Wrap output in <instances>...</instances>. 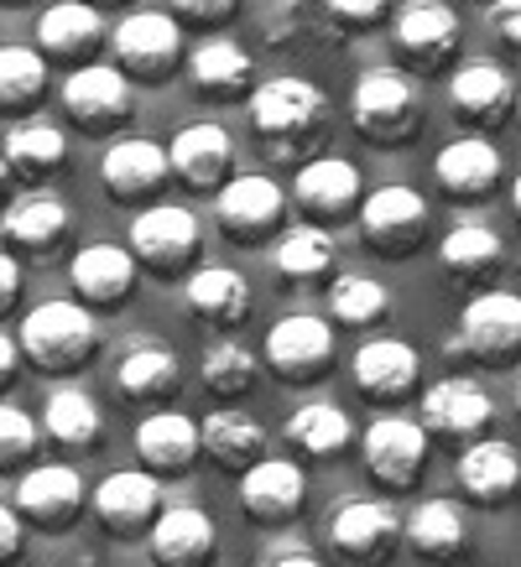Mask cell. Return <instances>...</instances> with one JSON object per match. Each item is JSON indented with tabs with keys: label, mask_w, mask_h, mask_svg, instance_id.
I'll use <instances>...</instances> for the list:
<instances>
[{
	"label": "cell",
	"mask_w": 521,
	"mask_h": 567,
	"mask_svg": "<svg viewBox=\"0 0 521 567\" xmlns=\"http://www.w3.org/2000/svg\"><path fill=\"white\" fill-rule=\"evenodd\" d=\"M0 229H6V240L21 245V250H52V245L63 240V229H69V208L58 193H17L11 208L0 214Z\"/></svg>",
	"instance_id": "f546056e"
},
{
	"label": "cell",
	"mask_w": 521,
	"mask_h": 567,
	"mask_svg": "<svg viewBox=\"0 0 521 567\" xmlns=\"http://www.w3.org/2000/svg\"><path fill=\"white\" fill-rule=\"evenodd\" d=\"M73 276V292H79V302H89V308H121L125 297L136 292V256L125 250V245H84L79 256H73L69 266Z\"/></svg>",
	"instance_id": "d6986e66"
},
{
	"label": "cell",
	"mask_w": 521,
	"mask_h": 567,
	"mask_svg": "<svg viewBox=\"0 0 521 567\" xmlns=\"http://www.w3.org/2000/svg\"><path fill=\"white\" fill-rule=\"evenodd\" d=\"M0 6H27V0H0Z\"/></svg>",
	"instance_id": "11a10c76"
},
{
	"label": "cell",
	"mask_w": 521,
	"mask_h": 567,
	"mask_svg": "<svg viewBox=\"0 0 521 567\" xmlns=\"http://www.w3.org/2000/svg\"><path fill=\"white\" fill-rule=\"evenodd\" d=\"M433 177L449 198H486L501 183V152L486 136H459L433 156Z\"/></svg>",
	"instance_id": "83f0119b"
},
{
	"label": "cell",
	"mask_w": 521,
	"mask_h": 567,
	"mask_svg": "<svg viewBox=\"0 0 521 567\" xmlns=\"http://www.w3.org/2000/svg\"><path fill=\"white\" fill-rule=\"evenodd\" d=\"M17 297H21V266L6 256V250H0V312L11 308Z\"/></svg>",
	"instance_id": "c3c4849f"
},
{
	"label": "cell",
	"mask_w": 521,
	"mask_h": 567,
	"mask_svg": "<svg viewBox=\"0 0 521 567\" xmlns=\"http://www.w3.org/2000/svg\"><path fill=\"white\" fill-rule=\"evenodd\" d=\"M453 354H469L480 364H511L521 354V297L517 292H480L469 297L459 318Z\"/></svg>",
	"instance_id": "52a82bcc"
},
{
	"label": "cell",
	"mask_w": 521,
	"mask_h": 567,
	"mask_svg": "<svg viewBox=\"0 0 521 567\" xmlns=\"http://www.w3.org/2000/svg\"><path fill=\"white\" fill-rule=\"evenodd\" d=\"M272 567H324L318 557H308V551H287V557H277Z\"/></svg>",
	"instance_id": "f907efd6"
},
{
	"label": "cell",
	"mask_w": 521,
	"mask_h": 567,
	"mask_svg": "<svg viewBox=\"0 0 521 567\" xmlns=\"http://www.w3.org/2000/svg\"><path fill=\"white\" fill-rule=\"evenodd\" d=\"M449 104L464 125H496L517 110V84L501 63H464L449 79Z\"/></svg>",
	"instance_id": "7402d4cb"
},
{
	"label": "cell",
	"mask_w": 521,
	"mask_h": 567,
	"mask_svg": "<svg viewBox=\"0 0 521 567\" xmlns=\"http://www.w3.org/2000/svg\"><path fill=\"white\" fill-rule=\"evenodd\" d=\"M17 364H21V344L11 339V333H0V391L17 380Z\"/></svg>",
	"instance_id": "681fc988"
},
{
	"label": "cell",
	"mask_w": 521,
	"mask_h": 567,
	"mask_svg": "<svg viewBox=\"0 0 521 567\" xmlns=\"http://www.w3.org/2000/svg\"><path fill=\"white\" fill-rule=\"evenodd\" d=\"M48 94V58L37 48H0V110L21 115Z\"/></svg>",
	"instance_id": "f35d334b"
},
{
	"label": "cell",
	"mask_w": 521,
	"mask_h": 567,
	"mask_svg": "<svg viewBox=\"0 0 521 567\" xmlns=\"http://www.w3.org/2000/svg\"><path fill=\"white\" fill-rule=\"evenodd\" d=\"M511 115H517V125H521V89H517V110H511Z\"/></svg>",
	"instance_id": "db71d44e"
},
{
	"label": "cell",
	"mask_w": 521,
	"mask_h": 567,
	"mask_svg": "<svg viewBox=\"0 0 521 567\" xmlns=\"http://www.w3.org/2000/svg\"><path fill=\"white\" fill-rule=\"evenodd\" d=\"M428 229H433V208L417 188L391 183V188H376L360 198V235L376 256L386 260L412 256L417 245L428 240Z\"/></svg>",
	"instance_id": "3957f363"
},
{
	"label": "cell",
	"mask_w": 521,
	"mask_h": 567,
	"mask_svg": "<svg viewBox=\"0 0 521 567\" xmlns=\"http://www.w3.org/2000/svg\"><path fill=\"white\" fill-rule=\"evenodd\" d=\"M511 208H517V219H521V177L511 183Z\"/></svg>",
	"instance_id": "f5cc1de1"
},
{
	"label": "cell",
	"mask_w": 521,
	"mask_h": 567,
	"mask_svg": "<svg viewBox=\"0 0 521 567\" xmlns=\"http://www.w3.org/2000/svg\"><path fill=\"white\" fill-rule=\"evenodd\" d=\"M104 42V17L94 0H58L42 11L37 21V52L42 58H63V63H79Z\"/></svg>",
	"instance_id": "d4e9b609"
},
{
	"label": "cell",
	"mask_w": 521,
	"mask_h": 567,
	"mask_svg": "<svg viewBox=\"0 0 521 567\" xmlns=\"http://www.w3.org/2000/svg\"><path fill=\"white\" fill-rule=\"evenodd\" d=\"M84 511V480L73 474L69 464H42L27 468L17 484V516L42 526V532H58L69 526L73 516Z\"/></svg>",
	"instance_id": "2e32d148"
},
{
	"label": "cell",
	"mask_w": 521,
	"mask_h": 567,
	"mask_svg": "<svg viewBox=\"0 0 521 567\" xmlns=\"http://www.w3.org/2000/svg\"><path fill=\"white\" fill-rule=\"evenodd\" d=\"M334 551L355 567H381L401 542V520L386 499H349L329 526Z\"/></svg>",
	"instance_id": "4fadbf2b"
},
{
	"label": "cell",
	"mask_w": 521,
	"mask_h": 567,
	"mask_svg": "<svg viewBox=\"0 0 521 567\" xmlns=\"http://www.w3.org/2000/svg\"><path fill=\"white\" fill-rule=\"evenodd\" d=\"M21 360H32L37 370H52V375H69L94 354L100 333H94V318L84 312V302H42L21 318Z\"/></svg>",
	"instance_id": "7a4b0ae2"
},
{
	"label": "cell",
	"mask_w": 521,
	"mask_h": 567,
	"mask_svg": "<svg viewBox=\"0 0 521 567\" xmlns=\"http://www.w3.org/2000/svg\"><path fill=\"white\" fill-rule=\"evenodd\" d=\"M349 375H355V391L365 401L391 406L401 395H412V385H417V349L401 344V339H370V344L355 349Z\"/></svg>",
	"instance_id": "ffe728a7"
},
{
	"label": "cell",
	"mask_w": 521,
	"mask_h": 567,
	"mask_svg": "<svg viewBox=\"0 0 521 567\" xmlns=\"http://www.w3.org/2000/svg\"><path fill=\"white\" fill-rule=\"evenodd\" d=\"M219 547V532L204 511L193 505H167L152 520V557L156 567H204Z\"/></svg>",
	"instance_id": "44dd1931"
},
{
	"label": "cell",
	"mask_w": 521,
	"mask_h": 567,
	"mask_svg": "<svg viewBox=\"0 0 521 567\" xmlns=\"http://www.w3.org/2000/svg\"><path fill=\"white\" fill-rule=\"evenodd\" d=\"M110 48H115V69L121 73L162 79L183 58V32H177V17H167V11H136L110 32Z\"/></svg>",
	"instance_id": "30bf717a"
},
{
	"label": "cell",
	"mask_w": 521,
	"mask_h": 567,
	"mask_svg": "<svg viewBox=\"0 0 521 567\" xmlns=\"http://www.w3.org/2000/svg\"><path fill=\"white\" fill-rule=\"evenodd\" d=\"M287 443L297 453H308V458H334V453H345L355 443V427L334 401H308V406H297L287 416Z\"/></svg>",
	"instance_id": "e575fe53"
},
{
	"label": "cell",
	"mask_w": 521,
	"mask_h": 567,
	"mask_svg": "<svg viewBox=\"0 0 521 567\" xmlns=\"http://www.w3.org/2000/svg\"><path fill=\"white\" fill-rule=\"evenodd\" d=\"M324 115H329L324 89L308 84V79H297V73H277V79H266V84L251 89V121H256L260 136H272V141L313 136Z\"/></svg>",
	"instance_id": "8992f818"
},
{
	"label": "cell",
	"mask_w": 521,
	"mask_h": 567,
	"mask_svg": "<svg viewBox=\"0 0 521 567\" xmlns=\"http://www.w3.org/2000/svg\"><path fill=\"white\" fill-rule=\"evenodd\" d=\"M407 542L428 563H459L469 551V520L453 499H422L407 516Z\"/></svg>",
	"instance_id": "f1b7e54d"
},
{
	"label": "cell",
	"mask_w": 521,
	"mask_h": 567,
	"mask_svg": "<svg viewBox=\"0 0 521 567\" xmlns=\"http://www.w3.org/2000/svg\"><path fill=\"white\" fill-rule=\"evenodd\" d=\"M260 360L272 364L287 385H308L334 364V323L318 318V312H287L272 323L266 344H260Z\"/></svg>",
	"instance_id": "277c9868"
},
{
	"label": "cell",
	"mask_w": 521,
	"mask_h": 567,
	"mask_svg": "<svg viewBox=\"0 0 521 567\" xmlns=\"http://www.w3.org/2000/svg\"><path fill=\"white\" fill-rule=\"evenodd\" d=\"M490 416H496V401L480 380L469 375H453V380H438L433 391L422 395V427L428 437H453V443H474L480 432L490 427Z\"/></svg>",
	"instance_id": "7c38bea8"
},
{
	"label": "cell",
	"mask_w": 521,
	"mask_h": 567,
	"mask_svg": "<svg viewBox=\"0 0 521 567\" xmlns=\"http://www.w3.org/2000/svg\"><path fill=\"white\" fill-rule=\"evenodd\" d=\"M42 427H48L52 443L63 447H89L100 437V406H94V395H84L79 385H63V391L48 395V406H42Z\"/></svg>",
	"instance_id": "74e56055"
},
{
	"label": "cell",
	"mask_w": 521,
	"mask_h": 567,
	"mask_svg": "<svg viewBox=\"0 0 521 567\" xmlns=\"http://www.w3.org/2000/svg\"><path fill=\"white\" fill-rule=\"evenodd\" d=\"M293 198L303 204L308 219H345L349 208H360V167L345 156H313L308 167H297Z\"/></svg>",
	"instance_id": "ac0fdd59"
},
{
	"label": "cell",
	"mask_w": 521,
	"mask_h": 567,
	"mask_svg": "<svg viewBox=\"0 0 521 567\" xmlns=\"http://www.w3.org/2000/svg\"><path fill=\"white\" fill-rule=\"evenodd\" d=\"M459 42H464V27L453 17V6H443V0H417L391 27V48L417 73L449 69L453 58H459Z\"/></svg>",
	"instance_id": "ba28073f"
},
{
	"label": "cell",
	"mask_w": 521,
	"mask_h": 567,
	"mask_svg": "<svg viewBox=\"0 0 521 567\" xmlns=\"http://www.w3.org/2000/svg\"><path fill=\"white\" fill-rule=\"evenodd\" d=\"M355 131L376 146H401L422 125V84L401 69H365L355 94H349Z\"/></svg>",
	"instance_id": "6da1fadb"
},
{
	"label": "cell",
	"mask_w": 521,
	"mask_h": 567,
	"mask_svg": "<svg viewBox=\"0 0 521 567\" xmlns=\"http://www.w3.org/2000/svg\"><path fill=\"white\" fill-rule=\"evenodd\" d=\"M272 266H277L287 281H324L334 271V235L324 224H297L277 240L272 250Z\"/></svg>",
	"instance_id": "8d00e7d4"
},
{
	"label": "cell",
	"mask_w": 521,
	"mask_h": 567,
	"mask_svg": "<svg viewBox=\"0 0 521 567\" xmlns=\"http://www.w3.org/2000/svg\"><path fill=\"white\" fill-rule=\"evenodd\" d=\"M329 6V17L349 32H360V27H376V21L391 11V0H324Z\"/></svg>",
	"instance_id": "ee69618b"
},
{
	"label": "cell",
	"mask_w": 521,
	"mask_h": 567,
	"mask_svg": "<svg viewBox=\"0 0 521 567\" xmlns=\"http://www.w3.org/2000/svg\"><path fill=\"white\" fill-rule=\"evenodd\" d=\"M308 499V474L293 458H256L241 474V511L260 526H282L293 520Z\"/></svg>",
	"instance_id": "9a60e30c"
},
{
	"label": "cell",
	"mask_w": 521,
	"mask_h": 567,
	"mask_svg": "<svg viewBox=\"0 0 521 567\" xmlns=\"http://www.w3.org/2000/svg\"><path fill=\"white\" fill-rule=\"evenodd\" d=\"M177 375H183V364H177L173 349L141 344L131 354H121V364H115V391L131 406H156V401H167L177 391Z\"/></svg>",
	"instance_id": "1f68e13d"
},
{
	"label": "cell",
	"mask_w": 521,
	"mask_h": 567,
	"mask_svg": "<svg viewBox=\"0 0 521 567\" xmlns=\"http://www.w3.org/2000/svg\"><path fill=\"white\" fill-rule=\"evenodd\" d=\"M517 406H521V385H517Z\"/></svg>",
	"instance_id": "9f6ffc18"
},
{
	"label": "cell",
	"mask_w": 521,
	"mask_h": 567,
	"mask_svg": "<svg viewBox=\"0 0 521 567\" xmlns=\"http://www.w3.org/2000/svg\"><path fill=\"white\" fill-rule=\"evenodd\" d=\"M329 312H334V323H345V328H370L391 312V297H386V287L376 276L349 271V276H334Z\"/></svg>",
	"instance_id": "60d3db41"
},
{
	"label": "cell",
	"mask_w": 521,
	"mask_h": 567,
	"mask_svg": "<svg viewBox=\"0 0 521 567\" xmlns=\"http://www.w3.org/2000/svg\"><path fill=\"white\" fill-rule=\"evenodd\" d=\"M63 110L84 125L89 136L115 131L121 121H131L136 94H131V73H121L115 63H84L63 79Z\"/></svg>",
	"instance_id": "9c48e42d"
},
{
	"label": "cell",
	"mask_w": 521,
	"mask_h": 567,
	"mask_svg": "<svg viewBox=\"0 0 521 567\" xmlns=\"http://www.w3.org/2000/svg\"><path fill=\"white\" fill-rule=\"evenodd\" d=\"M167 173H173L167 152H162L156 141H146V136H125V141H115V146L100 156L104 188H110V198H125V204L156 193L162 183H167Z\"/></svg>",
	"instance_id": "603a6c76"
},
{
	"label": "cell",
	"mask_w": 521,
	"mask_h": 567,
	"mask_svg": "<svg viewBox=\"0 0 521 567\" xmlns=\"http://www.w3.org/2000/svg\"><path fill=\"white\" fill-rule=\"evenodd\" d=\"M287 214V193L272 183V177L260 173H245V177H229L219 198H214V219L225 235L235 240H260V235H272Z\"/></svg>",
	"instance_id": "5bb4252c"
},
{
	"label": "cell",
	"mask_w": 521,
	"mask_h": 567,
	"mask_svg": "<svg viewBox=\"0 0 521 567\" xmlns=\"http://www.w3.org/2000/svg\"><path fill=\"white\" fill-rule=\"evenodd\" d=\"M365 474L386 489H412L428 468V427L412 416H376L360 437Z\"/></svg>",
	"instance_id": "5b68a950"
},
{
	"label": "cell",
	"mask_w": 521,
	"mask_h": 567,
	"mask_svg": "<svg viewBox=\"0 0 521 567\" xmlns=\"http://www.w3.org/2000/svg\"><path fill=\"white\" fill-rule=\"evenodd\" d=\"M241 0H173V17L193 21V27H219V21L235 17Z\"/></svg>",
	"instance_id": "f6af8a7d"
},
{
	"label": "cell",
	"mask_w": 521,
	"mask_h": 567,
	"mask_svg": "<svg viewBox=\"0 0 521 567\" xmlns=\"http://www.w3.org/2000/svg\"><path fill=\"white\" fill-rule=\"evenodd\" d=\"M486 17L511 48H521V0H486Z\"/></svg>",
	"instance_id": "bcb514c9"
},
{
	"label": "cell",
	"mask_w": 521,
	"mask_h": 567,
	"mask_svg": "<svg viewBox=\"0 0 521 567\" xmlns=\"http://www.w3.org/2000/svg\"><path fill=\"white\" fill-rule=\"evenodd\" d=\"M453 480L474 505H505L521 489V453L505 437H474L459 453Z\"/></svg>",
	"instance_id": "e0dca14e"
},
{
	"label": "cell",
	"mask_w": 521,
	"mask_h": 567,
	"mask_svg": "<svg viewBox=\"0 0 521 567\" xmlns=\"http://www.w3.org/2000/svg\"><path fill=\"white\" fill-rule=\"evenodd\" d=\"M37 447V422L21 406L0 401V468H17L21 458H32Z\"/></svg>",
	"instance_id": "7bdbcfd3"
},
{
	"label": "cell",
	"mask_w": 521,
	"mask_h": 567,
	"mask_svg": "<svg viewBox=\"0 0 521 567\" xmlns=\"http://www.w3.org/2000/svg\"><path fill=\"white\" fill-rule=\"evenodd\" d=\"M167 162H173V177L188 183V188H219L229 177V162H235V146L219 125L208 121H193L183 125L167 146Z\"/></svg>",
	"instance_id": "cb8c5ba5"
},
{
	"label": "cell",
	"mask_w": 521,
	"mask_h": 567,
	"mask_svg": "<svg viewBox=\"0 0 521 567\" xmlns=\"http://www.w3.org/2000/svg\"><path fill=\"white\" fill-rule=\"evenodd\" d=\"M17 551H21V516L11 505H0V567L11 563Z\"/></svg>",
	"instance_id": "7dc6e473"
},
{
	"label": "cell",
	"mask_w": 521,
	"mask_h": 567,
	"mask_svg": "<svg viewBox=\"0 0 521 567\" xmlns=\"http://www.w3.org/2000/svg\"><path fill=\"white\" fill-rule=\"evenodd\" d=\"M438 260H443V271H449L453 281H464V287H490L505 266V245L490 224L464 219L438 240Z\"/></svg>",
	"instance_id": "484cf974"
},
{
	"label": "cell",
	"mask_w": 521,
	"mask_h": 567,
	"mask_svg": "<svg viewBox=\"0 0 521 567\" xmlns=\"http://www.w3.org/2000/svg\"><path fill=\"white\" fill-rule=\"evenodd\" d=\"M198 447H204L219 468L245 474L256 458H266V427L245 412H214L204 427H198Z\"/></svg>",
	"instance_id": "836d02e7"
},
{
	"label": "cell",
	"mask_w": 521,
	"mask_h": 567,
	"mask_svg": "<svg viewBox=\"0 0 521 567\" xmlns=\"http://www.w3.org/2000/svg\"><path fill=\"white\" fill-rule=\"evenodd\" d=\"M256 370H260V360L241 339H219V344L204 349V385L214 395H225V401L251 391V385H256Z\"/></svg>",
	"instance_id": "b9f144b4"
},
{
	"label": "cell",
	"mask_w": 521,
	"mask_h": 567,
	"mask_svg": "<svg viewBox=\"0 0 521 567\" xmlns=\"http://www.w3.org/2000/svg\"><path fill=\"white\" fill-rule=\"evenodd\" d=\"M94 6H104V0H94Z\"/></svg>",
	"instance_id": "6f0895ef"
},
{
	"label": "cell",
	"mask_w": 521,
	"mask_h": 567,
	"mask_svg": "<svg viewBox=\"0 0 521 567\" xmlns=\"http://www.w3.org/2000/svg\"><path fill=\"white\" fill-rule=\"evenodd\" d=\"M156 511H162V484H156V474H141V468H121L94 489V516L110 532H141L156 520Z\"/></svg>",
	"instance_id": "4316f807"
},
{
	"label": "cell",
	"mask_w": 521,
	"mask_h": 567,
	"mask_svg": "<svg viewBox=\"0 0 521 567\" xmlns=\"http://www.w3.org/2000/svg\"><path fill=\"white\" fill-rule=\"evenodd\" d=\"M136 453L152 474H183L198 458V422L183 412H152L136 427Z\"/></svg>",
	"instance_id": "d6a6232c"
},
{
	"label": "cell",
	"mask_w": 521,
	"mask_h": 567,
	"mask_svg": "<svg viewBox=\"0 0 521 567\" xmlns=\"http://www.w3.org/2000/svg\"><path fill=\"white\" fill-rule=\"evenodd\" d=\"M6 183H11V162H6V152H0V193H6Z\"/></svg>",
	"instance_id": "816d5d0a"
},
{
	"label": "cell",
	"mask_w": 521,
	"mask_h": 567,
	"mask_svg": "<svg viewBox=\"0 0 521 567\" xmlns=\"http://www.w3.org/2000/svg\"><path fill=\"white\" fill-rule=\"evenodd\" d=\"M188 308L214 328H235L251 312V281L235 266H198L188 276Z\"/></svg>",
	"instance_id": "4dcf8cb0"
},
{
	"label": "cell",
	"mask_w": 521,
	"mask_h": 567,
	"mask_svg": "<svg viewBox=\"0 0 521 567\" xmlns=\"http://www.w3.org/2000/svg\"><path fill=\"white\" fill-rule=\"evenodd\" d=\"M69 156V136L48 121H21L6 131V162L11 173H52L58 162Z\"/></svg>",
	"instance_id": "ab89813d"
},
{
	"label": "cell",
	"mask_w": 521,
	"mask_h": 567,
	"mask_svg": "<svg viewBox=\"0 0 521 567\" xmlns=\"http://www.w3.org/2000/svg\"><path fill=\"white\" fill-rule=\"evenodd\" d=\"M198 250V214L177 204H156L146 214H136L131 224V256L146 271H183Z\"/></svg>",
	"instance_id": "8fae6325"
},
{
	"label": "cell",
	"mask_w": 521,
	"mask_h": 567,
	"mask_svg": "<svg viewBox=\"0 0 521 567\" xmlns=\"http://www.w3.org/2000/svg\"><path fill=\"white\" fill-rule=\"evenodd\" d=\"M188 79L214 100H241L251 89V52L235 42H198L188 58Z\"/></svg>",
	"instance_id": "d590c367"
}]
</instances>
